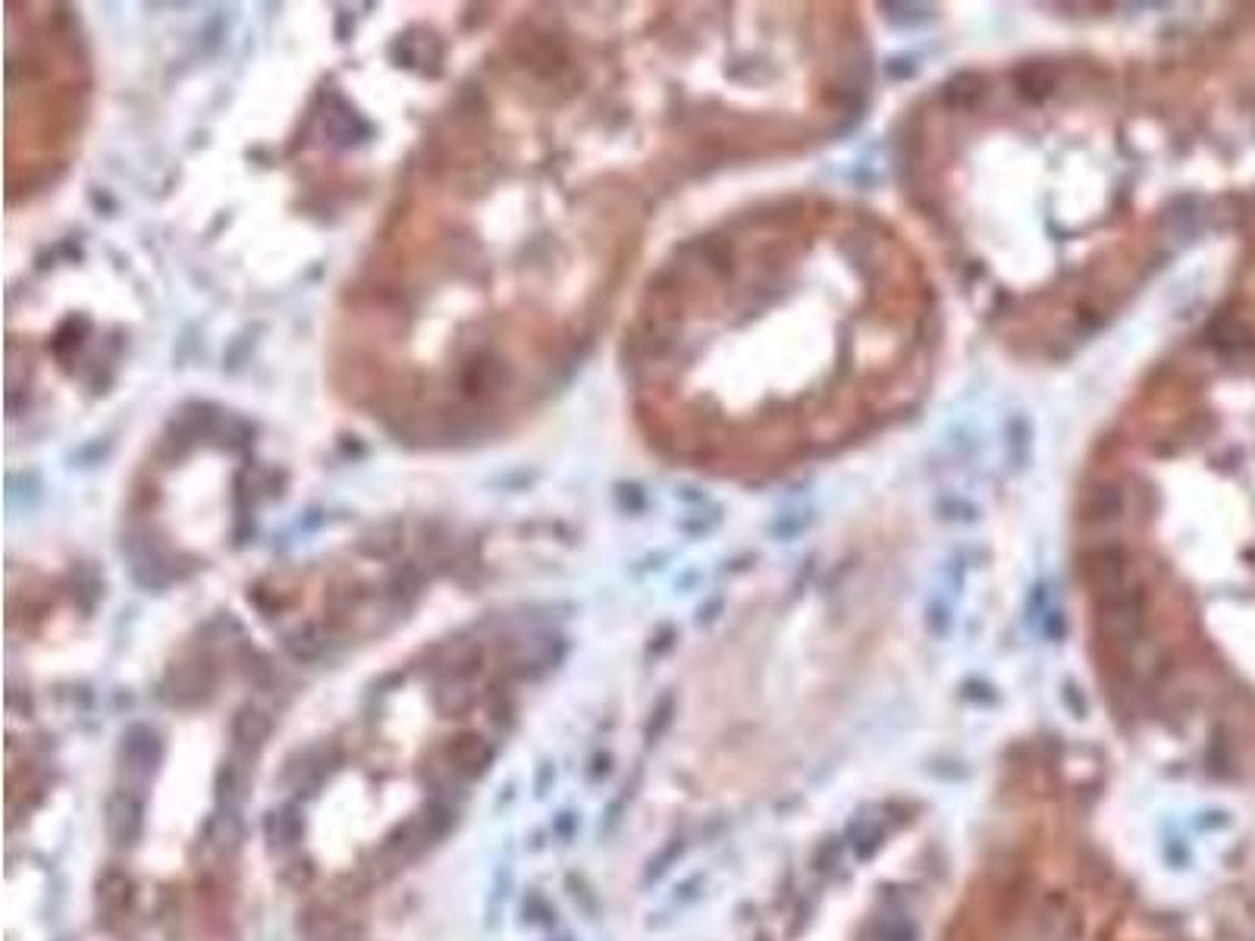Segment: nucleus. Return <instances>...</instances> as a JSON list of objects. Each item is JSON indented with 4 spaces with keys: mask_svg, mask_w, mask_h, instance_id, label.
<instances>
[{
    "mask_svg": "<svg viewBox=\"0 0 1255 941\" xmlns=\"http://www.w3.org/2000/svg\"><path fill=\"white\" fill-rule=\"evenodd\" d=\"M26 29L29 36L22 38V53L7 44V98L22 95V101H7V122L17 117L26 120L22 132L10 139V148L26 141V157L19 164L29 170V182H36L38 176H48V167H60L63 148L79 132L86 60L79 53V41H72L67 22L53 13V7L41 17L29 13Z\"/></svg>",
    "mask_w": 1255,
    "mask_h": 941,
    "instance_id": "f257e3e1",
    "label": "nucleus"
},
{
    "mask_svg": "<svg viewBox=\"0 0 1255 941\" xmlns=\"http://www.w3.org/2000/svg\"><path fill=\"white\" fill-rule=\"evenodd\" d=\"M446 756V772L458 775V779H477L484 775L487 766L493 763V747L481 737L477 732H462L446 741L443 747Z\"/></svg>",
    "mask_w": 1255,
    "mask_h": 941,
    "instance_id": "f03ea898",
    "label": "nucleus"
},
{
    "mask_svg": "<svg viewBox=\"0 0 1255 941\" xmlns=\"http://www.w3.org/2000/svg\"><path fill=\"white\" fill-rule=\"evenodd\" d=\"M105 829H107V838H110L117 848H132V844L141 838V829H145V806H141L139 798L129 794V791L113 794V798L107 801Z\"/></svg>",
    "mask_w": 1255,
    "mask_h": 941,
    "instance_id": "7ed1b4c3",
    "label": "nucleus"
},
{
    "mask_svg": "<svg viewBox=\"0 0 1255 941\" xmlns=\"http://www.w3.org/2000/svg\"><path fill=\"white\" fill-rule=\"evenodd\" d=\"M160 760H164V744H160L157 732L136 725V729L122 734V766H126V772L148 779Z\"/></svg>",
    "mask_w": 1255,
    "mask_h": 941,
    "instance_id": "20e7f679",
    "label": "nucleus"
},
{
    "mask_svg": "<svg viewBox=\"0 0 1255 941\" xmlns=\"http://www.w3.org/2000/svg\"><path fill=\"white\" fill-rule=\"evenodd\" d=\"M302 835H305V820H302V810L296 803H283V806H274L267 813L264 838H267L270 851H289L302 841Z\"/></svg>",
    "mask_w": 1255,
    "mask_h": 941,
    "instance_id": "39448f33",
    "label": "nucleus"
},
{
    "mask_svg": "<svg viewBox=\"0 0 1255 941\" xmlns=\"http://www.w3.org/2000/svg\"><path fill=\"white\" fill-rule=\"evenodd\" d=\"M267 737H270V719L261 710L245 706L243 713L233 719V747H236V753L255 756L267 744Z\"/></svg>",
    "mask_w": 1255,
    "mask_h": 941,
    "instance_id": "423d86ee",
    "label": "nucleus"
},
{
    "mask_svg": "<svg viewBox=\"0 0 1255 941\" xmlns=\"http://www.w3.org/2000/svg\"><path fill=\"white\" fill-rule=\"evenodd\" d=\"M298 932L308 941H339L346 932V923L339 913H333L327 907H308L305 917L298 920Z\"/></svg>",
    "mask_w": 1255,
    "mask_h": 941,
    "instance_id": "0eeeda50",
    "label": "nucleus"
},
{
    "mask_svg": "<svg viewBox=\"0 0 1255 941\" xmlns=\"http://www.w3.org/2000/svg\"><path fill=\"white\" fill-rule=\"evenodd\" d=\"M132 904V879L120 870H107L98 879V907L105 913H122L126 907Z\"/></svg>",
    "mask_w": 1255,
    "mask_h": 941,
    "instance_id": "6e6552de",
    "label": "nucleus"
},
{
    "mask_svg": "<svg viewBox=\"0 0 1255 941\" xmlns=\"http://www.w3.org/2000/svg\"><path fill=\"white\" fill-rule=\"evenodd\" d=\"M239 841H243V820H239L236 806H220L217 820L210 825V844L220 854H229V851L239 848Z\"/></svg>",
    "mask_w": 1255,
    "mask_h": 941,
    "instance_id": "1a4fd4ad",
    "label": "nucleus"
},
{
    "mask_svg": "<svg viewBox=\"0 0 1255 941\" xmlns=\"http://www.w3.org/2000/svg\"><path fill=\"white\" fill-rule=\"evenodd\" d=\"M243 798V769L236 763H224L217 772V803L220 806H236Z\"/></svg>",
    "mask_w": 1255,
    "mask_h": 941,
    "instance_id": "9d476101",
    "label": "nucleus"
}]
</instances>
